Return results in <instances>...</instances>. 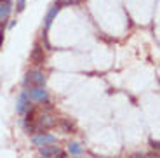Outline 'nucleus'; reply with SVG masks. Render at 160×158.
Listing matches in <instances>:
<instances>
[{
	"instance_id": "1",
	"label": "nucleus",
	"mask_w": 160,
	"mask_h": 158,
	"mask_svg": "<svg viewBox=\"0 0 160 158\" xmlns=\"http://www.w3.org/2000/svg\"><path fill=\"white\" fill-rule=\"evenodd\" d=\"M45 83V75L38 70H33L30 73H26V78H24V85H30V87H44Z\"/></svg>"
},
{
	"instance_id": "2",
	"label": "nucleus",
	"mask_w": 160,
	"mask_h": 158,
	"mask_svg": "<svg viewBox=\"0 0 160 158\" xmlns=\"http://www.w3.org/2000/svg\"><path fill=\"white\" fill-rule=\"evenodd\" d=\"M26 96L33 101H37V103H47L49 101V94L44 87H32L26 92Z\"/></svg>"
},
{
	"instance_id": "3",
	"label": "nucleus",
	"mask_w": 160,
	"mask_h": 158,
	"mask_svg": "<svg viewBox=\"0 0 160 158\" xmlns=\"http://www.w3.org/2000/svg\"><path fill=\"white\" fill-rule=\"evenodd\" d=\"M30 59H32V63H35V64H44L45 63L44 49L40 47V45H35L33 51H32V54H30Z\"/></svg>"
},
{
	"instance_id": "4",
	"label": "nucleus",
	"mask_w": 160,
	"mask_h": 158,
	"mask_svg": "<svg viewBox=\"0 0 160 158\" xmlns=\"http://www.w3.org/2000/svg\"><path fill=\"white\" fill-rule=\"evenodd\" d=\"M61 11V4H56V5H52L51 7V11L47 12V16H45V23H44V28L45 30H49V28H51V23H52V19H54V17L58 16V12Z\"/></svg>"
},
{
	"instance_id": "5",
	"label": "nucleus",
	"mask_w": 160,
	"mask_h": 158,
	"mask_svg": "<svg viewBox=\"0 0 160 158\" xmlns=\"http://www.w3.org/2000/svg\"><path fill=\"white\" fill-rule=\"evenodd\" d=\"M54 141H56V137H54V136H52V134H44V132H42L40 136H37V137L33 139V142H35L37 146H45V144H52Z\"/></svg>"
},
{
	"instance_id": "6",
	"label": "nucleus",
	"mask_w": 160,
	"mask_h": 158,
	"mask_svg": "<svg viewBox=\"0 0 160 158\" xmlns=\"http://www.w3.org/2000/svg\"><path fill=\"white\" fill-rule=\"evenodd\" d=\"M30 108V97L26 96V92L24 94L19 96V99H18V104H16V111L18 113H24V111Z\"/></svg>"
},
{
	"instance_id": "7",
	"label": "nucleus",
	"mask_w": 160,
	"mask_h": 158,
	"mask_svg": "<svg viewBox=\"0 0 160 158\" xmlns=\"http://www.w3.org/2000/svg\"><path fill=\"white\" fill-rule=\"evenodd\" d=\"M12 11V4L9 0H2V4H0V21L7 19V16L11 14Z\"/></svg>"
},
{
	"instance_id": "8",
	"label": "nucleus",
	"mask_w": 160,
	"mask_h": 158,
	"mask_svg": "<svg viewBox=\"0 0 160 158\" xmlns=\"http://www.w3.org/2000/svg\"><path fill=\"white\" fill-rule=\"evenodd\" d=\"M68 151L72 155H80V153H82V146H80V144H77V142H72V144L68 146Z\"/></svg>"
},
{
	"instance_id": "9",
	"label": "nucleus",
	"mask_w": 160,
	"mask_h": 158,
	"mask_svg": "<svg viewBox=\"0 0 160 158\" xmlns=\"http://www.w3.org/2000/svg\"><path fill=\"white\" fill-rule=\"evenodd\" d=\"M24 5H26V2L24 0H18V11H24Z\"/></svg>"
},
{
	"instance_id": "10",
	"label": "nucleus",
	"mask_w": 160,
	"mask_h": 158,
	"mask_svg": "<svg viewBox=\"0 0 160 158\" xmlns=\"http://www.w3.org/2000/svg\"><path fill=\"white\" fill-rule=\"evenodd\" d=\"M152 148H153L155 151H158V142H157V141H152Z\"/></svg>"
},
{
	"instance_id": "11",
	"label": "nucleus",
	"mask_w": 160,
	"mask_h": 158,
	"mask_svg": "<svg viewBox=\"0 0 160 158\" xmlns=\"http://www.w3.org/2000/svg\"><path fill=\"white\" fill-rule=\"evenodd\" d=\"M2 42H4V30L0 28V45H2Z\"/></svg>"
}]
</instances>
